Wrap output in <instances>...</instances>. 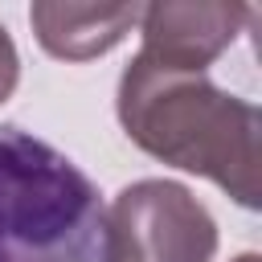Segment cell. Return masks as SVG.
<instances>
[{
    "label": "cell",
    "mask_w": 262,
    "mask_h": 262,
    "mask_svg": "<svg viewBox=\"0 0 262 262\" xmlns=\"http://www.w3.org/2000/svg\"><path fill=\"white\" fill-rule=\"evenodd\" d=\"M119 123L147 156L196 172L242 209H258V106L205 74L160 70L139 53L119 78Z\"/></svg>",
    "instance_id": "obj_1"
},
{
    "label": "cell",
    "mask_w": 262,
    "mask_h": 262,
    "mask_svg": "<svg viewBox=\"0 0 262 262\" xmlns=\"http://www.w3.org/2000/svg\"><path fill=\"white\" fill-rule=\"evenodd\" d=\"M0 262H111L90 176L20 127H0Z\"/></svg>",
    "instance_id": "obj_2"
},
{
    "label": "cell",
    "mask_w": 262,
    "mask_h": 262,
    "mask_svg": "<svg viewBox=\"0 0 262 262\" xmlns=\"http://www.w3.org/2000/svg\"><path fill=\"white\" fill-rule=\"evenodd\" d=\"M217 221L176 180H135L106 209L111 262H213Z\"/></svg>",
    "instance_id": "obj_3"
},
{
    "label": "cell",
    "mask_w": 262,
    "mask_h": 262,
    "mask_svg": "<svg viewBox=\"0 0 262 262\" xmlns=\"http://www.w3.org/2000/svg\"><path fill=\"white\" fill-rule=\"evenodd\" d=\"M250 16H254L250 4H176V0L143 4L135 25L143 33L139 57L160 70L201 74L233 45V37Z\"/></svg>",
    "instance_id": "obj_4"
},
{
    "label": "cell",
    "mask_w": 262,
    "mask_h": 262,
    "mask_svg": "<svg viewBox=\"0 0 262 262\" xmlns=\"http://www.w3.org/2000/svg\"><path fill=\"white\" fill-rule=\"evenodd\" d=\"M143 4H53L41 0L29 8V25L45 53L61 61H90L115 49L135 25Z\"/></svg>",
    "instance_id": "obj_5"
},
{
    "label": "cell",
    "mask_w": 262,
    "mask_h": 262,
    "mask_svg": "<svg viewBox=\"0 0 262 262\" xmlns=\"http://www.w3.org/2000/svg\"><path fill=\"white\" fill-rule=\"evenodd\" d=\"M16 78H20V57H16V45H12L8 29L0 25V102L16 90Z\"/></svg>",
    "instance_id": "obj_6"
},
{
    "label": "cell",
    "mask_w": 262,
    "mask_h": 262,
    "mask_svg": "<svg viewBox=\"0 0 262 262\" xmlns=\"http://www.w3.org/2000/svg\"><path fill=\"white\" fill-rule=\"evenodd\" d=\"M233 262H262L258 254H242V258H233Z\"/></svg>",
    "instance_id": "obj_7"
}]
</instances>
